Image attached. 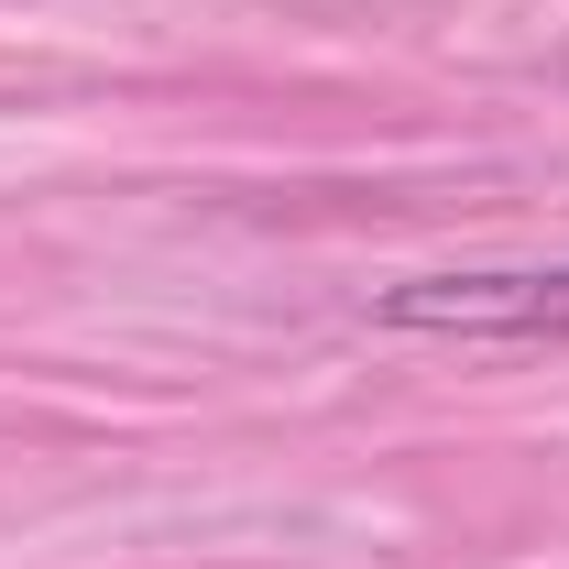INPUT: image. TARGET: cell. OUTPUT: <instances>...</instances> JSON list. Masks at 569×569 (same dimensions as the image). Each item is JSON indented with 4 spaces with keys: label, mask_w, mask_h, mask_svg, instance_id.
Masks as SVG:
<instances>
[{
    "label": "cell",
    "mask_w": 569,
    "mask_h": 569,
    "mask_svg": "<svg viewBox=\"0 0 569 569\" xmlns=\"http://www.w3.org/2000/svg\"><path fill=\"white\" fill-rule=\"evenodd\" d=\"M372 329L395 340H493V351H569V263H438L372 284Z\"/></svg>",
    "instance_id": "1"
}]
</instances>
